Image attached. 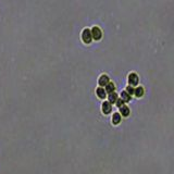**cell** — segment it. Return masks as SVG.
Segmentation results:
<instances>
[{"mask_svg":"<svg viewBox=\"0 0 174 174\" xmlns=\"http://www.w3.org/2000/svg\"><path fill=\"white\" fill-rule=\"evenodd\" d=\"M82 39L85 44H90L91 40H93V34H91V30L89 28H84L82 32Z\"/></svg>","mask_w":174,"mask_h":174,"instance_id":"6da1fadb","label":"cell"},{"mask_svg":"<svg viewBox=\"0 0 174 174\" xmlns=\"http://www.w3.org/2000/svg\"><path fill=\"white\" fill-rule=\"evenodd\" d=\"M91 34H93V38L95 39V40H100V39L102 38V30L100 27H98V26H94L93 28H91Z\"/></svg>","mask_w":174,"mask_h":174,"instance_id":"7a4b0ae2","label":"cell"},{"mask_svg":"<svg viewBox=\"0 0 174 174\" xmlns=\"http://www.w3.org/2000/svg\"><path fill=\"white\" fill-rule=\"evenodd\" d=\"M138 82H139L138 75H137L136 73H134V72L130 73V75H128V84H130V86H136V85L138 84Z\"/></svg>","mask_w":174,"mask_h":174,"instance_id":"3957f363","label":"cell"},{"mask_svg":"<svg viewBox=\"0 0 174 174\" xmlns=\"http://www.w3.org/2000/svg\"><path fill=\"white\" fill-rule=\"evenodd\" d=\"M109 76L108 75H106V74H102L101 76L99 77V80H98V83H99V85H100V87H102V86H107V85L109 84Z\"/></svg>","mask_w":174,"mask_h":174,"instance_id":"277c9868","label":"cell"},{"mask_svg":"<svg viewBox=\"0 0 174 174\" xmlns=\"http://www.w3.org/2000/svg\"><path fill=\"white\" fill-rule=\"evenodd\" d=\"M111 110H112L111 103L109 101H104L103 103H102V112H103L104 114H109V113L111 112Z\"/></svg>","mask_w":174,"mask_h":174,"instance_id":"5b68a950","label":"cell"},{"mask_svg":"<svg viewBox=\"0 0 174 174\" xmlns=\"http://www.w3.org/2000/svg\"><path fill=\"white\" fill-rule=\"evenodd\" d=\"M96 94H97V96L99 98H101V99H104V98H106L107 91H106V89L102 88V87H98L97 90H96Z\"/></svg>","mask_w":174,"mask_h":174,"instance_id":"8992f818","label":"cell"},{"mask_svg":"<svg viewBox=\"0 0 174 174\" xmlns=\"http://www.w3.org/2000/svg\"><path fill=\"white\" fill-rule=\"evenodd\" d=\"M120 112H121V115H123V117H128L130 115V109L126 106H122L120 108Z\"/></svg>","mask_w":174,"mask_h":174,"instance_id":"52a82bcc","label":"cell"},{"mask_svg":"<svg viewBox=\"0 0 174 174\" xmlns=\"http://www.w3.org/2000/svg\"><path fill=\"white\" fill-rule=\"evenodd\" d=\"M121 99L123 100L124 102H128L130 100V95L126 90L122 91L121 93Z\"/></svg>","mask_w":174,"mask_h":174,"instance_id":"ba28073f","label":"cell"},{"mask_svg":"<svg viewBox=\"0 0 174 174\" xmlns=\"http://www.w3.org/2000/svg\"><path fill=\"white\" fill-rule=\"evenodd\" d=\"M109 102L110 103H117V93H111V94H109Z\"/></svg>","mask_w":174,"mask_h":174,"instance_id":"9c48e42d","label":"cell"},{"mask_svg":"<svg viewBox=\"0 0 174 174\" xmlns=\"http://www.w3.org/2000/svg\"><path fill=\"white\" fill-rule=\"evenodd\" d=\"M120 122H121V114H120V113H114L112 117V123L119 124Z\"/></svg>","mask_w":174,"mask_h":174,"instance_id":"30bf717a","label":"cell"},{"mask_svg":"<svg viewBox=\"0 0 174 174\" xmlns=\"http://www.w3.org/2000/svg\"><path fill=\"white\" fill-rule=\"evenodd\" d=\"M114 89H115V87H114V84H113V83H109V84L106 86V91L109 94L114 93Z\"/></svg>","mask_w":174,"mask_h":174,"instance_id":"8fae6325","label":"cell"},{"mask_svg":"<svg viewBox=\"0 0 174 174\" xmlns=\"http://www.w3.org/2000/svg\"><path fill=\"white\" fill-rule=\"evenodd\" d=\"M136 97H141V96L144 95V88L141 86L137 87V88H135V94H134Z\"/></svg>","mask_w":174,"mask_h":174,"instance_id":"7c38bea8","label":"cell"},{"mask_svg":"<svg viewBox=\"0 0 174 174\" xmlns=\"http://www.w3.org/2000/svg\"><path fill=\"white\" fill-rule=\"evenodd\" d=\"M126 91H127V93L130 94V96H132L133 94H135V88H134V86H130V85H128V86L126 87Z\"/></svg>","mask_w":174,"mask_h":174,"instance_id":"4fadbf2b","label":"cell"},{"mask_svg":"<svg viewBox=\"0 0 174 174\" xmlns=\"http://www.w3.org/2000/svg\"><path fill=\"white\" fill-rule=\"evenodd\" d=\"M123 102H124V101H123V100H122V99H117V106L119 107V108H121L122 106H124Z\"/></svg>","mask_w":174,"mask_h":174,"instance_id":"5bb4252c","label":"cell"}]
</instances>
